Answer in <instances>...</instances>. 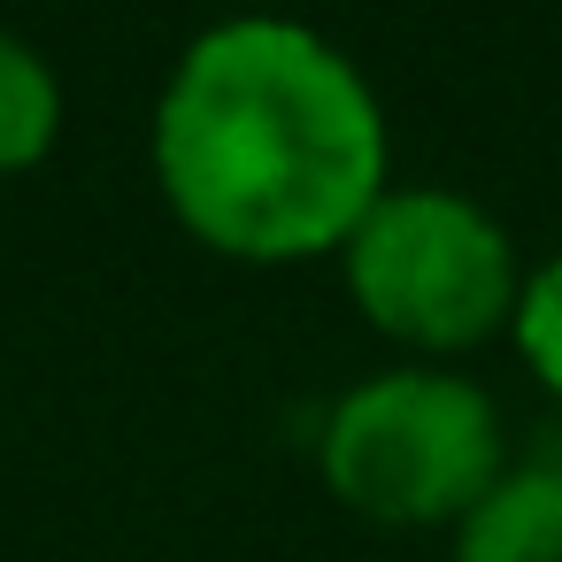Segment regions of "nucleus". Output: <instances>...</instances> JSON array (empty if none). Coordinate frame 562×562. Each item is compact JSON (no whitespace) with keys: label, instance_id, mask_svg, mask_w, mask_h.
Returning a JSON list of instances; mask_svg holds the SVG:
<instances>
[{"label":"nucleus","instance_id":"f03ea898","mask_svg":"<svg viewBox=\"0 0 562 562\" xmlns=\"http://www.w3.org/2000/svg\"><path fill=\"white\" fill-rule=\"evenodd\" d=\"M316 470L339 508L385 531H454L508 470V431L477 378L447 362H401L324 408Z\"/></svg>","mask_w":562,"mask_h":562},{"label":"nucleus","instance_id":"39448f33","mask_svg":"<svg viewBox=\"0 0 562 562\" xmlns=\"http://www.w3.org/2000/svg\"><path fill=\"white\" fill-rule=\"evenodd\" d=\"M63 116H70V101H63L55 63L32 40L0 32V178L40 170L63 139Z\"/></svg>","mask_w":562,"mask_h":562},{"label":"nucleus","instance_id":"7ed1b4c3","mask_svg":"<svg viewBox=\"0 0 562 562\" xmlns=\"http://www.w3.org/2000/svg\"><path fill=\"white\" fill-rule=\"evenodd\" d=\"M355 316L416 362H454L508 339L524 262L508 224L454 186H385V201L339 247Z\"/></svg>","mask_w":562,"mask_h":562},{"label":"nucleus","instance_id":"20e7f679","mask_svg":"<svg viewBox=\"0 0 562 562\" xmlns=\"http://www.w3.org/2000/svg\"><path fill=\"white\" fill-rule=\"evenodd\" d=\"M454 562H562V470L508 462L454 524Z\"/></svg>","mask_w":562,"mask_h":562},{"label":"nucleus","instance_id":"423d86ee","mask_svg":"<svg viewBox=\"0 0 562 562\" xmlns=\"http://www.w3.org/2000/svg\"><path fill=\"white\" fill-rule=\"evenodd\" d=\"M508 347L562 401V247L539 270H524V293H516V316H508Z\"/></svg>","mask_w":562,"mask_h":562},{"label":"nucleus","instance_id":"0eeeda50","mask_svg":"<svg viewBox=\"0 0 562 562\" xmlns=\"http://www.w3.org/2000/svg\"><path fill=\"white\" fill-rule=\"evenodd\" d=\"M524 462H547V470H562V416H554V431H547V439H539Z\"/></svg>","mask_w":562,"mask_h":562},{"label":"nucleus","instance_id":"f257e3e1","mask_svg":"<svg viewBox=\"0 0 562 562\" xmlns=\"http://www.w3.org/2000/svg\"><path fill=\"white\" fill-rule=\"evenodd\" d=\"M147 155L186 239L255 270L339 262L393 186V132L370 78L293 16L209 24L162 78Z\"/></svg>","mask_w":562,"mask_h":562}]
</instances>
